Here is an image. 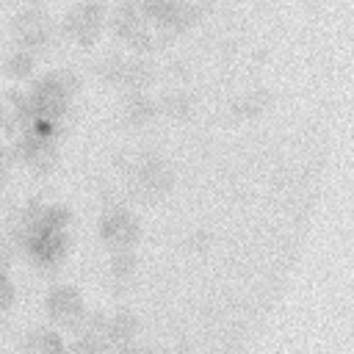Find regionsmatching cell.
Here are the masks:
<instances>
[{"label": "cell", "instance_id": "obj_1", "mask_svg": "<svg viewBox=\"0 0 354 354\" xmlns=\"http://www.w3.org/2000/svg\"><path fill=\"white\" fill-rule=\"evenodd\" d=\"M105 25H108V11H105V6L97 3V0H80V3L72 6V8L64 14V19H61L64 36H69V39H72L77 47H83V50H88V47L97 44V39L102 36Z\"/></svg>", "mask_w": 354, "mask_h": 354}, {"label": "cell", "instance_id": "obj_2", "mask_svg": "<svg viewBox=\"0 0 354 354\" xmlns=\"http://www.w3.org/2000/svg\"><path fill=\"white\" fill-rule=\"evenodd\" d=\"M11 39L22 47H30L36 53H47L55 39V25L47 11L41 8H22L11 19Z\"/></svg>", "mask_w": 354, "mask_h": 354}, {"label": "cell", "instance_id": "obj_3", "mask_svg": "<svg viewBox=\"0 0 354 354\" xmlns=\"http://www.w3.org/2000/svg\"><path fill=\"white\" fill-rule=\"evenodd\" d=\"M147 28V17L138 11L136 0H122L113 11H111V30L113 36L130 47V41Z\"/></svg>", "mask_w": 354, "mask_h": 354}, {"label": "cell", "instance_id": "obj_4", "mask_svg": "<svg viewBox=\"0 0 354 354\" xmlns=\"http://www.w3.org/2000/svg\"><path fill=\"white\" fill-rule=\"evenodd\" d=\"M177 3H180V0H136L138 11H141L147 19H155V22L166 19V14H169Z\"/></svg>", "mask_w": 354, "mask_h": 354}, {"label": "cell", "instance_id": "obj_5", "mask_svg": "<svg viewBox=\"0 0 354 354\" xmlns=\"http://www.w3.org/2000/svg\"><path fill=\"white\" fill-rule=\"evenodd\" d=\"M25 3V8H41V0H19Z\"/></svg>", "mask_w": 354, "mask_h": 354}]
</instances>
